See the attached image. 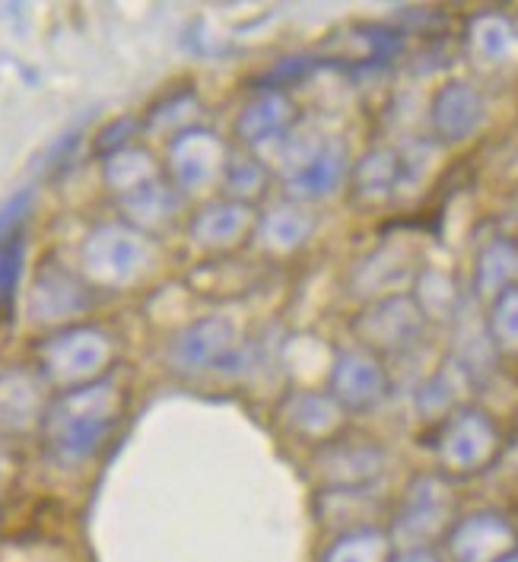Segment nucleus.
I'll return each instance as SVG.
<instances>
[{"instance_id":"f257e3e1","label":"nucleus","mask_w":518,"mask_h":562,"mask_svg":"<svg viewBox=\"0 0 518 562\" xmlns=\"http://www.w3.org/2000/svg\"><path fill=\"white\" fill-rule=\"evenodd\" d=\"M271 169L283 178L286 201L308 204L335 198L337 191L350 181V149L340 137L293 127L280 144L271 147Z\"/></svg>"},{"instance_id":"f03ea898","label":"nucleus","mask_w":518,"mask_h":562,"mask_svg":"<svg viewBox=\"0 0 518 562\" xmlns=\"http://www.w3.org/2000/svg\"><path fill=\"white\" fill-rule=\"evenodd\" d=\"M122 416V394L119 387L105 379L90 385L67 387L58 394V401L45 411V439L48 445L67 458L83 461L92 458L105 439L112 436L115 423Z\"/></svg>"},{"instance_id":"7ed1b4c3","label":"nucleus","mask_w":518,"mask_h":562,"mask_svg":"<svg viewBox=\"0 0 518 562\" xmlns=\"http://www.w3.org/2000/svg\"><path fill=\"white\" fill-rule=\"evenodd\" d=\"M458 521V496L452 480L439 471H424L410 476L401 499L388 533L395 540V550L401 547H436L446 540L452 525Z\"/></svg>"},{"instance_id":"20e7f679","label":"nucleus","mask_w":518,"mask_h":562,"mask_svg":"<svg viewBox=\"0 0 518 562\" xmlns=\"http://www.w3.org/2000/svg\"><path fill=\"white\" fill-rule=\"evenodd\" d=\"M499 448H503V432L496 419L474 404H464L442 423H436L432 454L439 461V474H446L449 480H464L489 471L493 461L499 458Z\"/></svg>"},{"instance_id":"39448f33","label":"nucleus","mask_w":518,"mask_h":562,"mask_svg":"<svg viewBox=\"0 0 518 562\" xmlns=\"http://www.w3.org/2000/svg\"><path fill=\"white\" fill-rule=\"evenodd\" d=\"M38 369L48 382L67 387L99 382L112 359V340L99 327H67L52 337H45L38 347Z\"/></svg>"},{"instance_id":"423d86ee","label":"nucleus","mask_w":518,"mask_h":562,"mask_svg":"<svg viewBox=\"0 0 518 562\" xmlns=\"http://www.w3.org/2000/svg\"><path fill=\"white\" fill-rule=\"evenodd\" d=\"M83 273L90 283L99 286H127L153 261V245L144 229L122 226V223H105L92 229L83 241Z\"/></svg>"},{"instance_id":"0eeeda50","label":"nucleus","mask_w":518,"mask_h":562,"mask_svg":"<svg viewBox=\"0 0 518 562\" xmlns=\"http://www.w3.org/2000/svg\"><path fill=\"white\" fill-rule=\"evenodd\" d=\"M427 325V315L417 305V299L410 293H395V296L367 302L353 315L350 330H353L357 344L372 350L375 356H395L407 353L414 344H420Z\"/></svg>"},{"instance_id":"6e6552de","label":"nucleus","mask_w":518,"mask_h":562,"mask_svg":"<svg viewBox=\"0 0 518 562\" xmlns=\"http://www.w3.org/2000/svg\"><path fill=\"white\" fill-rule=\"evenodd\" d=\"M328 394L347 416L379 411L392 394V375L385 359L360 344L335 350L328 369Z\"/></svg>"},{"instance_id":"1a4fd4ad","label":"nucleus","mask_w":518,"mask_h":562,"mask_svg":"<svg viewBox=\"0 0 518 562\" xmlns=\"http://www.w3.org/2000/svg\"><path fill=\"white\" fill-rule=\"evenodd\" d=\"M312 464L322 490H375L388 471V451L369 436L340 432L318 448Z\"/></svg>"},{"instance_id":"9d476101","label":"nucleus","mask_w":518,"mask_h":562,"mask_svg":"<svg viewBox=\"0 0 518 562\" xmlns=\"http://www.w3.org/2000/svg\"><path fill=\"white\" fill-rule=\"evenodd\" d=\"M239 359V334L226 315H207L184 327L169 347V366L182 375L229 369Z\"/></svg>"},{"instance_id":"9b49d317","label":"nucleus","mask_w":518,"mask_h":562,"mask_svg":"<svg viewBox=\"0 0 518 562\" xmlns=\"http://www.w3.org/2000/svg\"><path fill=\"white\" fill-rule=\"evenodd\" d=\"M229 149L207 127H184L169 144V176L179 191H204L223 181L229 166Z\"/></svg>"},{"instance_id":"f8f14e48","label":"nucleus","mask_w":518,"mask_h":562,"mask_svg":"<svg viewBox=\"0 0 518 562\" xmlns=\"http://www.w3.org/2000/svg\"><path fill=\"white\" fill-rule=\"evenodd\" d=\"M518 547L516 521L496 508H481L471 515H458L446 537V550L452 562H499Z\"/></svg>"},{"instance_id":"ddd939ff","label":"nucleus","mask_w":518,"mask_h":562,"mask_svg":"<svg viewBox=\"0 0 518 562\" xmlns=\"http://www.w3.org/2000/svg\"><path fill=\"white\" fill-rule=\"evenodd\" d=\"M487 124V99L471 80H449L429 102V127L439 144H464Z\"/></svg>"},{"instance_id":"4468645a","label":"nucleus","mask_w":518,"mask_h":562,"mask_svg":"<svg viewBox=\"0 0 518 562\" xmlns=\"http://www.w3.org/2000/svg\"><path fill=\"white\" fill-rule=\"evenodd\" d=\"M280 419L283 426L308 442H331L340 432H347V414L335 397L325 391L296 387L280 401Z\"/></svg>"},{"instance_id":"2eb2a0df","label":"nucleus","mask_w":518,"mask_h":562,"mask_svg":"<svg viewBox=\"0 0 518 562\" xmlns=\"http://www.w3.org/2000/svg\"><path fill=\"white\" fill-rule=\"evenodd\" d=\"M318 216L305 204L280 201L255 220V241L268 258H293L315 236Z\"/></svg>"},{"instance_id":"dca6fc26","label":"nucleus","mask_w":518,"mask_h":562,"mask_svg":"<svg viewBox=\"0 0 518 562\" xmlns=\"http://www.w3.org/2000/svg\"><path fill=\"white\" fill-rule=\"evenodd\" d=\"M296 127V105L283 89H261L236 119V134L248 149H271Z\"/></svg>"},{"instance_id":"f3484780","label":"nucleus","mask_w":518,"mask_h":562,"mask_svg":"<svg viewBox=\"0 0 518 562\" xmlns=\"http://www.w3.org/2000/svg\"><path fill=\"white\" fill-rule=\"evenodd\" d=\"M255 220L258 213L248 204H239V201H214L207 207H201L194 216H191V241L207 248V251H229L236 248L245 236H255Z\"/></svg>"},{"instance_id":"a211bd4d","label":"nucleus","mask_w":518,"mask_h":562,"mask_svg":"<svg viewBox=\"0 0 518 562\" xmlns=\"http://www.w3.org/2000/svg\"><path fill=\"white\" fill-rule=\"evenodd\" d=\"M410 277L417 280V273L410 267V251L404 245L385 241V245H379L375 251H369L367 258L353 267V273H350V293L367 299V302L382 296H395V293H401L397 286L407 283Z\"/></svg>"},{"instance_id":"6ab92c4d","label":"nucleus","mask_w":518,"mask_h":562,"mask_svg":"<svg viewBox=\"0 0 518 562\" xmlns=\"http://www.w3.org/2000/svg\"><path fill=\"white\" fill-rule=\"evenodd\" d=\"M468 55L484 70H509L518 64V26L499 10H484L468 23Z\"/></svg>"},{"instance_id":"aec40b11","label":"nucleus","mask_w":518,"mask_h":562,"mask_svg":"<svg viewBox=\"0 0 518 562\" xmlns=\"http://www.w3.org/2000/svg\"><path fill=\"white\" fill-rule=\"evenodd\" d=\"M474 387V375L464 369V362L449 356L432 375H429L424 385L417 387V397H414V407L420 419L427 423H442L449 414H455L458 407H464L468 401V391Z\"/></svg>"},{"instance_id":"412c9836","label":"nucleus","mask_w":518,"mask_h":562,"mask_svg":"<svg viewBox=\"0 0 518 562\" xmlns=\"http://www.w3.org/2000/svg\"><path fill=\"white\" fill-rule=\"evenodd\" d=\"M90 293L61 267H45L32 290V318L35 322H64L87 308Z\"/></svg>"},{"instance_id":"4be33fe9","label":"nucleus","mask_w":518,"mask_h":562,"mask_svg":"<svg viewBox=\"0 0 518 562\" xmlns=\"http://www.w3.org/2000/svg\"><path fill=\"white\" fill-rule=\"evenodd\" d=\"M347 188L360 204H382V201L397 198L401 194V156H397V149H369L363 159L353 162Z\"/></svg>"},{"instance_id":"5701e85b","label":"nucleus","mask_w":518,"mask_h":562,"mask_svg":"<svg viewBox=\"0 0 518 562\" xmlns=\"http://www.w3.org/2000/svg\"><path fill=\"white\" fill-rule=\"evenodd\" d=\"M518 283V241L509 236H493L477 251L474 261V296L493 299Z\"/></svg>"},{"instance_id":"b1692460","label":"nucleus","mask_w":518,"mask_h":562,"mask_svg":"<svg viewBox=\"0 0 518 562\" xmlns=\"http://www.w3.org/2000/svg\"><path fill=\"white\" fill-rule=\"evenodd\" d=\"M395 557V540L388 528L369 525L357 531L337 533L322 553V562H388Z\"/></svg>"},{"instance_id":"393cba45","label":"nucleus","mask_w":518,"mask_h":562,"mask_svg":"<svg viewBox=\"0 0 518 562\" xmlns=\"http://www.w3.org/2000/svg\"><path fill=\"white\" fill-rule=\"evenodd\" d=\"M35 419H45V407L38 401V387L26 372L0 375V426L26 429Z\"/></svg>"},{"instance_id":"a878e982","label":"nucleus","mask_w":518,"mask_h":562,"mask_svg":"<svg viewBox=\"0 0 518 562\" xmlns=\"http://www.w3.org/2000/svg\"><path fill=\"white\" fill-rule=\"evenodd\" d=\"M226 198L229 201H239L255 207L264 194H268V184H271V162H264L261 156L255 153H243V156H229V166H226Z\"/></svg>"},{"instance_id":"bb28decb","label":"nucleus","mask_w":518,"mask_h":562,"mask_svg":"<svg viewBox=\"0 0 518 562\" xmlns=\"http://www.w3.org/2000/svg\"><path fill=\"white\" fill-rule=\"evenodd\" d=\"M417 305L424 308V315L429 318H455L461 312V293H458L455 280L446 273V270H417V280H414V293Z\"/></svg>"},{"instance_id":"cd10ccee","label":"nucleus","mask_w":518,"mask_h":562,"mask_svg":"<svg viewBox=\"0 0 518 562\" xmlns=\"http://www.w3.org/2000/svg\"><path fill=\"white\" fill-rule=\"evenodd\" d=\"M484 327L496 356H518V283L489 302Z\"/></svg>"},{"instance_id":"c85d7f7f","label":"nucleus","mask_w":518,"mask_h":562,"mask_svg":"<svg viewBox=\"0 0 518 562\" xmlns=\"http://www.w3.org/2000/svg\"><path fill=\"white\" fill-rule=\"evenodd\" d=\"M23 265H26V241H23V236L0 241V318H7L10 308H13L16 286H20V277H23Z\"/></svg>"},{"instance_id":"c756f323","label":"nucleus","mask_w":518,"mask_h":562,"mask_svg":"<svg viewBox=\"0 0 518 562\" xmlns=\"http://www.w3.org/2000/svg\"><path fill=\"white\" fill-rule=\"evenodd\" d=\"M30 207H32V188L16 191V194L0 207V241L20 236V226H23V220L30 216Z\"/></svg>"},{"instance_id":"7c9ffc66","label":"nucleus","mask_w":518,"mask_h":562,"mask_svg":"<svg viewBox=\"0 0 518 562\" xmlns=\"http://www.w3.org/2000/svg\"><path fill=\"white\" fill-rule=\"evenodd\" d=\"M388 562H446L436 547H401Z\"/></svg>"},{"instance_id":"2f4dec72","label":"nucleus","mask_w":518,"mask_h":562,"mask_svg":"<svg viewBox=\"0 0 518 562\" xmlns=\"http://www.w3.org/2000/svg\"><path fill=\"white\" fill-rule=\"evenodd\" d=\"M499 562H518V547L516 550H513V553H509V557H503V560Z\"/></svg>"}]
</instances>
